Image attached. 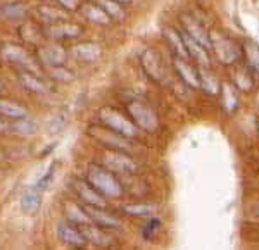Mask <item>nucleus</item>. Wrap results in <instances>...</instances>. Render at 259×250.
I'll return each instance as SVG.
<instances>
[{
    "label": "nucleus",
    "instance_id": "nucleus-1",
    "mask_svg": "<svg viewBox=\"0 0 259 250\" xmlns=\"http://www.w3.org/2000/svg\"><path fill=\"white\" fill-rule=\"evenodd\" d=\"M87 181L106 198H119L123 195V185L116 178V174L100 164L90 166L87 171Z\"/></svg>",
    "mask_w": 259,
    "mask_h": 250
},
{
    "label": "nucleus",
    "instance_id": "nucleus-2",
    "mask_svg": "<svg viewBox=\"0 0 259 250\" xmlns=\"http://www.w3.org/2000/svg\"><path fill=\"white\" fill-rule=\"evenodd\" d=\"M99 121L102 126H106L107 130L118 133L121 136H126V138L135 140L139 136L140 130L137 128V124L132 119H128L126 116H123L112 107H102L99 111Z\"/></svg>",
    "mask_w": 259,
    "mask_h": 250
},
{
    "label": "nucleus",
    "instance_id": "nucleus-3",
    "mask_svg": "<svg viewBox=\"0 0 259 250\" xmlns=\"http://www.w3.org/2000/svg\"><path fill=\"white\" fill-rule=\"evenodd\" d=\"M87 133L109 150H118V152H124V154H130L133 150L132 138H126V136H121L118 133L107 130L102 124L100 126L99 124H94V126H90L87 130Z\"/></svg>",
    "mask_w": 259,
    "mask_h": 250
},
{
    "label": "nucleus",
    "instance_id": "nucleus-4",
    "mask_svg": "<svg viewBox=\"0 0 259 250\" xmlns=\"http://www.w3.org/2000/svg\"><path fill=\"white\" fill-rule=\"evenodd\" d=\"M99 164L111 169L112 173L135 174L140 171V164L137 161H133L130 157V154L118 152V150H109V148L99 157Z\"/></svg>",
    "mask_w": 259,
    "mask_h": 250
},
{
    "label": "nucleus",
    "instance_id": "nucleus-5",
    "mask_svg": "<svg viewBox=\"0 0 259 250\" xmlns=\"http://www.w3.org/2000/svg\"><path fill=\"white\" fill-rule=\"evenodd\" d=\"M126 111L139 130H144L149 133L157 130L159 121H157L156 112H154L152 107L147 106L145 102H142V100H132V102H128Z\"/></svg>",
    "mask_w": 259,
    "mask_h": 250
},
{
    "label": "nucleus",
    "instance_id": "nucleus-6",
    "mask_svg": "<svg viewBox=\"0 0 259 250\" xmlns=\"http://www.w3.org/2000/svg\"><path fill=\"white\" fill-rule=\"evenodd\" d=\"M0 56H2V59H6L7 62H11V64L19 66V68L24 69V71L36 73L35 69H38V68H36L35 59H33V57L23 47H21V45H16V43L2 45V48H0ZM36 74H38V73H36Z\"/></svg>",
    "mask_w": 259,
    "mask_h": 250
},
{
    "label": "nucleus",
    "instance_id": "nucleus-7",
    "mask_svg": "<svg viewBox=\"0 0 259 250\" xmlns=\"http://www.w3.org/2000/svg\"><path fill=\"white\" fill-rule=\"evenodd\" d=\"M71 188L76 193V197L83 202V206L100 207V209H106L107 207V198L104 195H100L87 180H73L71 181Z\"/></svg>",
    "mask_w": 259,
    "mask_h": 250
},
{
    "label": "nucleus",
    "instance_id": "nucleus-8",
    "mask_svg": "<svg viewBox=\"0 0 259 250\" xmlns=\"http://www.w3.org/2000/svg\"><path fill=\"white\" fill-rule=\"evenodd\" d=\"M57 236L64 245H68L71 248H83L89 241L83 236V233L80 230V226L69 223V221H61L57 224Z\"/></svg>",
    "mask_w": 259,
    "mask_h": 250
},
{
    "label": "nucleus",
    "instance_id": "nucleus-9",
    "mask_svg": "<svg viewBox=\"0 0 259 250\" xmlns=\"http://www.w3.org/2000/svg\"><path fill=\"white\" fill-rule=\"evenodd\" d=\"M140 62H142L144 71L154 81H157V83L166 81V68H164V64H162L157 52H154V50H150V48L144 50L140 56Z\"/></svg>",
    "mask_w": 259,
    "mask_h": 250
},
{
    "label": "nucleus",
    "instance_id": "nucleus-10",
    "mask_svg": "<svg viewBox=\"0 0 259 250\" xmlns=\"http://www.w3.org/2000/svg\"><path fill=\"white\" fill-rule=\"evenodd\" d=\"M83 28L74 23H68V21H59V23H52V26L47 28V35L52 40H71L81 36Z\"/></svg>",
    "mask_w": 259,
    "mask_h": 250
},
{
    "label": "nucleus",
    "instance_id": "nucleus-11",
    "mask_svg": "<svg viewBox=\"0 0 259 250\" xmlns=\"http://www.w3.org/2000/svg\"><path fill=\"white\" fill-rule=\"evenodd\" d=\"M71 56L80 62H95L102 56V47L95 41H81L71 47Z\"/></svg>",
    "mask_w": 259,
    "mask_h": 250
},
{
    "label": "nucleus",
    "instance_id": "nucleus-12",
    "mask_svg": "<svg viewBox=\"0 0 259 250\" xmlns=\"http://www.w3.org/2000/svg\"><path fill=\"white\" fill-rule=\"evenodd\" d=\"M92 219V223L97 224V226L104 228V230H121V223L114 216H111L106 209H100V207H92V206H83Z\"/></svg>",
    "mask_w": 259,
    "mask_h": 250
},
{
    "label": "nucleus",
    "instance_id": "nucleus-13",
    "mask_svg": "<svg viewBox=\"0 0 259 250\" xmlns=\"http://www.w3.org/2000/svg\"><path fill=\"white\" fill-rule=\"evenodd\" d=\"M38 57L47 68H54V66H64L68 61L66 50L61 45H44L38 48Z\"/></svg>",
    "mask_w": 259,
    "mask_h": 250
},
{
    "label": "nucleus",
    "instance_id": "nucleus-14",
    "mask_svg": "<svg viewBox=\"0 0 259 250\" xmlns=\"http://www.w3.org/2000/svg\"><path fill=\"white\" fill-rule=\"evenodd\" d=\"M183 21V26H185V33L190 36V38H194L197 43L202 45L204 48L211 47V36L209 33L206 31V28L200 26V23L195 18H192V16H183L182 18Z\"/></svg>",
    "mask_w": 259,
    "mask_h": 250
},
{
    "label": "nucleus",
    "instance_id": "nucleus-15",
    "mask_svg": "<svg viewBox=\"0 0 259 250\" xmlns=\"http://www.w3.org/2000/svg\"><path fill=\"white\" fill-rule=\"evenodd\" d=\"M173 66L185 85L192 86V88H200L199 69H194L189 62H187V59H182V57H178V56L173 59Z\"/></svg>",
    "mask_w": 259,
    "mask_h": 250
},
{
    "label": "nucleus",
    "instance_id": "nucleus-16",
    "mask_svg": "<svg viewBox=\"0 0 259 250\" xmlns=\"http://www.w3.org/2000/svg\"><path fill=\"white\" fill-rule=\"evenodd\" d=\"M18 76H19L21 85H23L28 91H31V93H36V95H45V93H49V85H47V83H45L44 80H41V78H40L36 73H31V71L19 69Z\"/></svg>",
    "mask_w": 259,
    "mask_h": 250
},
{
    "label": "nucleus",
    "instance_id": "nucleus-17",
    "mask_svg": "<svg viewBox=\"0 0 259 250\" xmlns=\"http://www.w3.org/2000/svg\"><path fill=\"white\" fill-rule=\"evenodd\" d=\"M41 200H44V191L36 186H31L21 195V211L24 214H36L40 211V206H41Z\"/></svg>",
    "mask_w": 259,
    "mask_h": 250
},
{
    "label": "nucleus",
    "instance_id": "nucleus-18",
    "mask_svg": "<svg viewBox=\"0 0 259 250\" xmlns=\"http://www.w3.org/2000/svg\"><path fill=\"white\" fill-rule=\"evenodd\" d=\"M80 230L83 233V236L87 238V241H90V243H94V245H99V247H109L112 243V238H109V236L102 231L104 228H100L94 223L83 224V226H80Z\"/></svg>",
    "mask_w": 259,
    "mask_h": 250
},
{
    "label": "nucleus",
    "instance_id": "nucleus-19",
    "mask_svg": "<svg viewBox=\"0 0 259 250\" xmlns=\"http://www.w3.org/2000/svg\"><path fill=\"white\" fill-rule=\"evenodd\" d=\"M78 11H81L83 16H85V18L94 24L107 26V24L112 23V19L106 14V11L100 7V4H81Z\"/></svg>",
    "mask_w": 259,
    "mask_h": 250
},
{
    "label": "nucleus",
    "instance_id": "nucleus-20",
    "mask_svg": "<svg viewBox=\"0 0 259 250\" xmlns=\"http://www.w3.org/2000/svg\"><path fill=\"white\" fill-rule=\"evenodd\" d=\"M64 216H66V221L76 224V226H83V224L92 223V219L89 218V214H87L85 207L78 206V204H74V202L64 204Z\"/></svg>",
    "mask_w": 259,
    "mask_h": 250
},
{
    "label": "nucleus",
    "instance_id": "nucleus-21",
    "mask_svg": "<svg viewBox=\"0 0 259 250\" xmlns=\"http://www.w3.org/2000/svg\"><path fill=\"white\" fill-rule=\"evenodd\" d=\"M26 114L28 111L24 106H21L18 102H12V100L0 98V118L16 119V118H26Z\"/></svg>",
    "mask_w": 259,
    "mask_h": 250
},
{
    "label": "nucleus",
    "instance_id": "nucleus-22",
    "mask_svg": "<svg viewBox=\"0 0 259 250\" xmlns=\"http://www.w3.org/2000/svg\"><path fill=\"white\" fill-rule=\"evenodd\" d=\"M9 131L16 133V135H35L38 131V124L31 119L16 118L12 123H9Z\"/></svg>",
    "mask_w": 259,
    "mask_h": 250
},
{
    "label": "nucleus",
    "instance_id": "nucleus-23",
    "mask_svg": "<svg viewBox=\"0 0 259 250\" xmlns=\"http://www.w3.org/2000/svg\"><path fill=\"white\" fill-rule=\"evenodd\" d=\"M166 38H168L171 48L175 50V54H177L178 57H182V59H189V52H187V47H185V41H183V36L182 33L175 31V30H166L164 31Z\"/></svg>",
    "mask_w": 259,
    "mask_h": 250
},
{
    "label": "nucleus",
    "instance_id": "nucleus-24",
    "mask_svg": "<svg viewBox=\"0 0 259 250\" xmlns=\"http://www.w3.org/2000/svg\"><path fill=\"white\" fill-rule=\"evenodd\" d=\"M0 12H2L4 18L12 19V21L24 19L28 16V9L23 6V4H19V2H16V4H6V6L0 7Z\"/></svg>",
    "mask_w": 259,
    "mask_h": 250
},
{
    "label": "nucleus",
    "instance_id": "nucleus-25",
    "mask_svg": "<svg viewBox=\"0 0 259 250\" xmlns=\"http://www.w3.org/2000/svg\"><path fill=\"white\" fill-rule=\"evenodd\" d=\"M68 123H69V114H68V112H64V111L56 112V114H54L52 118L49 119L47 131L52 133V135H56V133H61L66 126H68Z\"/></svg>",
    "mask_w": 259,
    "mask_h": 250
},
{
    "label": "nucleus",
    "instance_id": "nucleus-26",
    "mask_svg": "<svg viewBox=\"0 0 259 250\" xmlns=\"http://www.w3.org/2000/svg\"><path fill=\"white\" fill-rule=\"evenodd\" d=\"M123 212L130 216H140V218H147V216L156 214V206H149V204H124Z\"/></svg>",
    "mask_w": 259,
    "mask_h": 250
},
{
    "label": "nucleus",
    "instance_id": "nucleus-27",
    "mask_svg": "<svg viewBox=\"0 0 259 250\" xmlns=\"http://www.w3.org/2000/svg\"><path fill=\"white\" fill-rule=\"evenodd\" d=\"M38 14L44 19L50 21V23H59V21L68 19L66 9H57V7H52V6H40L38 7Z\"/></svg>",
    "mask_w": 259,
    "mask_h": 250
},
{
    "label": "nucleus",
    "instance_id": "nucleus-28",
    "mask_svg": "<svg viewBox=\"0 0 259 250\" xmlns=\"http://www.w3.org/2000/svg\"><path fill=\"white\" fill-rule=\"evenodd\" d=\"M47 74L54 81H61V83H69L74 80V73H71V71L66 69L64 66H54V68H49Z\"/></svg>",
    "mask_w": 259,
    "mask_h": 250
},
{
    "label": "nucleus",
    "instance_id": "nucleus-29",
    "mask_svg": "<svg viewBox=\"0 0 259 250\" xmlns=\"http://www.w3.org/2000/svg\"><path fill=\"white\" fill-rule=\"evenodd\" d=\"M100 7L106 11V14L114 21V19H123L124 18V12H123V7L121 4L114 2V0H102L100 2Z\"/></svg>",
    "mask_w": 259,
    "mask_h": 250
},
{
    "label": "nucleus",
    "instance_id": "nucleus-30",
    "mask_svg": "<svg viewBox=\"0 0 259 250\" xmlns=\"http://www.w3.org/2000/svg\"><path fill=\"white\" fill-rule=\"evenodd\" d=\"M199 80H200V88H204L211 95H216V91H218V81H216V78L211 73L207 74L204 69H199Z\"/></svg>",
    "mask_w": 259,
    "mask_h": 250
},
{
    "label": "nucleus",
    "instance_id": "nucleus-31",
    "mask_svg": "<svg viewBox=\"0 0 259 250\" xmlns=\"http://www.w3.org/2000/svg\"><path fill=\"white\" fill-rule=\"evenodd\" d=\"M54 176H56V164H50V168L47 169V173H45L44 176L40 178V181L36 183L35 186H36V188H40L41 191H45L50 185H52Z\"/></svg>",
    "mask_w": 259,
    "mask_h": 250
},
{
    "label": "nucleus",
    "instance_id": "nucleus-32",
    "mask_svg": "<svg viewBox=\"0 0 259 250\" xmlns=\"http://www.w3.org/2000/svg\"><path fill=\"white\" fill-rule=\"evenodd\" d=\"M159 226H161V219L159 218H152L147 223V226L144 228V238L145 240H150V236L154 235L157 230H159Z\"/></svg>",
    "mask_w": 259,
    "mask_h": 250
},
{
    "label": "nucleus",
    "instance_id": "nucleus-33",
    "mask_svg": "<svg viewBox=\"0 0 259 250\" xmlns=\"http://www.w3.org/2000/svg\"><path fill=\"white\" fill-rule=\"evenodd\" d=\"M56 2L66 11H78L81 6V0H56Z\"/></svg>",
    "mask_w": 259,
    "mask_h": 250
},
{
    "label": "nucleus",
    "instance_id": "nucleus-34",
    "mask_svg": "<svg viewBox=\"0 0 259 250\" xmlns=\"http://www.w3.org/2000/svg\"><path fill=\"white\" fill-rule=\"evenodd\" d=\"M56 147H57V141H54V143H52V145H49V147L45 148V150H41V154H40L38 157H47L49 154H52V150L56 148Z\"/></svg>",
    "mask_w": 259,
    "mask_h": 250
},
{
    "label": "nucleus",
    "instance_id": "nucleus-35",
    "mask_svg": "<svg viewBox=\"0 0 259 250\" xmlns=\"http://www.w3.org/2000/svg\"><path fill=\"white\" fill-rule=\"evenodd\" d=\"M2 131H9V123H6V121L0 118V133Z\"/></svg>",
    "mask_w": 259,
    "mask_h": 250
},
{
    "label": "nucleus",
    "instance_id": "nucleus-36",
    "mask_svg": "<svg viewBox=\"0 0 259 250\" xmlns=\"http://www.w3.org/2000/svg\"><path fill=\"white\" fill-rule=\"evenodd\" d=\"M114 2H118V4H121V6H124V4H130V2H133V0H114Z\"/></svg>",
    "mask_w": 259,
    "mask_h": 250
},
{
    "label": "nucleus",
    "instance_id": "nucleus-37",
    "mask_svg": "<svg viewBox=\"0 0 259 250\" xmlns=\"http://www.w3.org/2000/svg\"><path fill=\"white\" fill-rule=\"evenodd\" d=\"M256 214L259 216V206H257V209H256Z\"/></svg>",
    "mask_w": 259,
    "mask_h": 250
},
{
    "label": "nucleus",
    "instance_id": "nucleus-38",
    "mask_svg": "<svg viewBox=\"0 0 259 250\" xmlns=\"http://www.w3.org/2000/svg\"><path fill=\"white\" fill-rule=\"evenodd\" d=\"M0 90H2V81H0Z\"/></svg>",
    "mask_w": 259,
    "mask_h": 250
}]
</instances>
